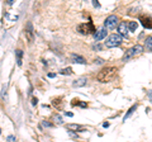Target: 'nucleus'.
Returning <instances> with one entry per match:
<instances>
[{
	"label": "nucleus",
	"instance_id": "nucleus-1",
	"mask_svg": "<svg viewBox=\"0 0 152 142\" xmlns=\"http://www.w3.org/2000/svg\"><path fill=\"white\" fill-rule=\"evenodd\" d=\"M115 75H117V67L109 66V67H104L103 70H100V72L98 74L96 79H98V81H100V83H109L115 78Z\"/></svg>",
	"mask_w": 152,
	"mask_h": 142
},
{
	"label": "nucleus",
	"instance_id": "nucleus-2",
	"mask_svg": "<svg viewBox=\"0 0 152 142\" xmlns=\"http://www.w3.org/2000/svg\"><path fill=\"white\" fill-rule=\"evenodd\" d=\"M143 52V47H142L141 45H136V46H133L132 48L128 50L124 56H123V61H126V60H129L131 57H133V56H137V55H140Z\"/></svg>",
	"mask_w": 152,
	"mask_h": 142
},
{
	"label": "nucleus",
	"instance_id": "nucleus-3",
	"mask_svg": "<svg viewBox=\"0 0 152 142\" xmlns=\"http://www.w3.org/2000/svg\"><path fill=\"white\" fill-rule=\"evenodd\" d=\"M122 43V37L119 34H112V36H109L108 37V40L105 42V45L107 47H117V46H119Z\"/></svg>",
	"mask_w": 152,
	"mask_h": 142
},
{
	"label": "nucleus",
	"instance_id": "nucleus-4",
	"mask_svg": "<svg viewBox=\"0 0 152 142\" xmlns=\"http://www.w3.org/2000/svg\"><path fill=\"white\" fill-rule=\"evenodd\" d=\"M77 29H79L80 33H83V34H89V33L95 32V28H94L91 22H88V23H84V24H80Z\"/></svg>",
	"mask_w": 152,
	"mask_h": 142
},
{
	"label": "nucleus",
	"instance_id": "nucleus-5",
	"mask_svg": "<svg viewBox=\"0 0 152 142\" xmlns=\"http://www.w3.org/2000/svg\"><path fill=\"white\" fill-rule=\"evenodd\" d=\"M118 24V18L115 15H109L105 20V27L108 29H114Z\"/></svg>",
	"mask_w": 152,
	"mask_h": 142
},
{
	"label": "nucleus",
	"instance_id": "nucleus-6",
	"mask_svg": "<svg viewBox=\"0 0 152 142\" xmlns=\"http://www.w3.org/2000/svg\"><path fill=\"white\" fill-rule=\"evenodd\" d=\"M118 34H119L121 37L123 36V37H127V34H128V28H127V23H124V22H122V23H119L118 24Z\"/></svg>",
	"mask_w": 152,
	"mask_h": 142
},
{
	"label": "nucleus",
	"instance_id": "nucleus-7",
	"mask_svg": "<svg viewBox=\"0 0 152 142\" xmlns=\"http://www.w3.org/2000/svg\"><path fill=\"white\" fill-rule=\"evenodd\" d=\"M105 36H107V29L105 28H100L96 33H94V38L95 41H102L103 38H105Z\"/></svg>",
	"mask_w": 152,
	"mask_h": 142
},
{
	"label": "nucleus",
	"instance_id": "nucleus-8",
	"mask_svg": "<svg viewBox=\"0 0 152 142\" xmlns=\"http://www.w3.org/2000/svg\"><path fill=\"white\" fill-rule=\"evenodd\" d=\"M71 61L75 64H86V60H85L83 56H79V55H75V53L71 55Z\"/></svg>",
	"mask_w": 152,
	"mask_h": 142
},
{
	"label": "nucleus",
	"instance_id": "nucleus-9",
	"mask_svg": "<svg viewBox=\"0 0 152 142\" xmlns=\"http://www.w3.org/2000/svg\"><path fill=\"white\" fill-rule=\"evenodd\" d=\"M26 36H27V38L29 42H33V29H32V24L31 23H28L27 24V28H26Z\"/></svg>",
	"mask_w": 152,
	"mask_h": 142
},
{
	"label": "nucleus",
	"instance_id": "nucleus-10",
	"mask_svg": "<svg viewBox=\"0 0 152 142\" xmlns=\"http://www.w3.org/2000/svg\"><path fill=\"white\" fill-rule=\"evenodd\" d=\"M86 78H80L77 80H75L74 81V88H80V86H84V85H86Z\"/></svg>",
	"mask_w": 152,
	"mask_h": 142
},
{
	"label": "nucleus",
	"instance_id": "nucleus-11",
	"mask_svg": "<svg viewBox=\"0 0 152 142\" xmlns=\"http://www.w3.org/2000/svg\"><path fill=\"white\" fill-rule=\"evenodd\" d=\"M15 55H17V62H18L19 66H20L22 65V57H23V51L22 50H17Z\"/></svg>",
	"mask_w": 152,
	"mask_h": 142
},
{
	"label": "nucleus",
	"instance_id": "nucleus-12",
	"mask_svg": "<svg viewBox=\"0 0 152 142\" xmlns=\"http://www.w3.org/2000/svg\"><path fill=\"white\" fill-rule=\"evenodd\" d=\"M127 28H128V32H134L137 29V22H129Z\"/></svg>",
	"mask_w": 152,
	"mask_h": 142
},
{
	"label": "nucleus",
	"instance_id": "nucleus-13",
	"mask_svg": "<svg viewBox=\"0 0 152 142\" xmlns=\"http://www.w3.org/2000/svg\"><path fill=\"white\" fill-rule=\"evenodd\" d=\"M141 22L142 24L147 28H151V23H150V18H146V17H141Z\"/></svg>",
	"mask_w": 152,
	"mask_h": 142
},
{
	"label": "nucleus",
	"instance_id": "nucleus-14",
	"mask_svg": "<svg viewBox=\"0 0 152 142\" xmlns=\"http://www.w3.org/2000/svg\"><path fill=\"white\" fill-rule=\"evenodd\" d=\"M67 128L69 130H74V131H84V128L79 124H67Z\"/></svg>",
	"mask_w": 152,
	"mask_h": 142
},
{
	"label": "nucleus",
	"instance_id": "nucleus-15",
	"mask_svg": "<svg viewBox=\"0 0 152 142\" xmlns=\"http://www.w3.org/2000/svg\"><path fill=\"white\" fill-rule=\"evenodd\" d=\"M136 108H137V105H133V107L131 108V109H129V111H128V112H127V114L124 116V118H123V121H127V118H129V117L132 116V113H133V112H134V111H136Z\"/></svg>",
	"mask_w": 152,
	"mask_h": 142
},
{
	"label": "nucleus",
	"instance_id": "nucleus-16",
	"mask_svg": "<svg viewBox=\"0 0 152 142\" xmlns=\"http://www.w3.org/2000/svg\"><path fill=\"white\" fill-rule=\"evenodd\" d=\"M60 72H61V74H64V75H71V74H72V69H71V67H66V69H62V70H61Z\"/></svg>",
	"mask_w": 152,
	"mask_h": 142
},
{
	"label": "nucleus",
	"instance_id": "nucleus-17",
	"mask_svg": "<svg viewBox=\"0 0 152 142\" xmlns=\"http://www.w3.org/2000/svg\"><path fill=\"white\" fill-rule=\"evenodd\" d=\"M146 46L148 47V51L151 52V51H152V47H151V37H148V38H147V41H146Z\"/></svg>",
	"mask_w": 152,
	"mask_h": 142
},
{
	"label": "nucleus",
	"instance_id": "nucleus-18",
	"mask_svg": "<svg viewBox=\"0 0 152 142\" xmlns=\"http://www.w3.org/2000/svg\"><path fill=\"white\" fill-rule=\"evenodd\" d=\"M7 140H8V142H15V137L14 136H8Z\"/></svg>",
	"mask_w": 152,
	"mask_h": 142
},
{
	"label": "nucleus",
	"instance_id": "nucleus-19",
	"mask_svg": "<svg viewBox=\"0 0 152 142\" xmlns=\"http://www.w3.org/2000/svg\"><path fill=\"white\" fill-rule=\"evenodd\" d=\"M55 119L58 122V123H62V118H61L60 116H56V117H55Z\"/></svg>",
	"mask_w": 152,
	"mask_h": 142
},
{
	"label": "nucleus",
	"instance_id": "nucleus-20",
	"mask_svg": "<svg viewBox=\"0 0 152 142\" xmlns=\"http://www.w3.org/2000/svg\"><path fill=\"white\" fill-rule=\"evenodd\" d=\"M93 5H94V7H96V8H99V7H100V4L96 3V1H95V0H94V1H93Z\"/></svg>",
	"mask_w": 152,
	"mask_h": 142
},
{
	"label": "nucleus",
	"instance_id": "nucleus-21",
	"mask_svg": "<svg viewBox=\"0 0 152 142\" xmlns=\"http://www.w3.org/2000/svg\"><path fill=\"white\" fill-rule=\"evenodd\" d=\"M102 62H103L102 59H96V60H95V64H102Z\"/></svg>",
	"mask_w": 152,
	"mask_h": 142
},
{
	"label": "nucleus",
	"instance_id": "nucleus-22",
	"mask_svg": "<svg viewBox=\"0 0 152 142\" xmlns=\"http://www.w3.org/2000/svg\"><path fill=\"white\" fill-rule=\"evenodd\" d=\"M66 116H67V117H74V113H71V112H66Z\"/></svg>",
	"mask_w": 152,
	"mask_h": 142
},
{
	"label": "nucleus",
	"instance_id": "nucleus-23",
	"mask_svg": "<svg viewBox=\"0 0 152 142\" xmlns=\"http://www.w3.org/2000/svg\"><path fill=\"white\" fill-rule=\"evenodd\" d=\"M42 123H43V126H47V127H51V126H52V124H50V123H48V122H45V121H43V122H42Z\"/></svg>",
	"mask_w": 152,
	"mask_h": 142
},
{
	"label": "nucleus",
	"instance_id": "nucleus-24",
	"mask_svg": "<svg viewBox=\"0 0 152 142\" xmlns=\"http://www.w3.org/2000/svg\"><path fill=\"white\" fill-rule=\"evenodd\" d=\"M103 127H105V128H108V127H109V123H108V122H105V123L103 124Z\"/></svg>",
	"mask_w": 152,
	"mask_h": 142
},
{
	"label": "nucleus",
	"instance_id": "nucleus-25",
	"mask_svg": "<svg viewBox=\"0 0 152 142\" xmlns=\"http://www.w3.org/2000/svg\"><path fill=\"white\" fill-rule=\"evenodd\" d=\"M0 132H1V130H0Z\"/></svg>",
	"mask_w": 152,
	"mask_h": 142
}]
</instances>
